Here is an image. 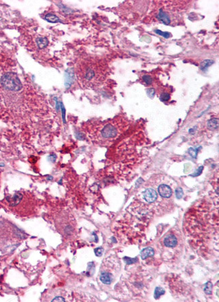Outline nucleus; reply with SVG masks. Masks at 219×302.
Returning a JSON list of instances; mask_svg holds the SVG:
<instances>
[{
    "mask_svg": "<svg viewBox=\"0 0 219 302\" xmlns=\"http://www.w3.org/2000/svg\"><path fill=\"white\" fill-rule=\"evenodd\" d=\"M76 76L82 87L94 88L101 85L107 75V66L103 62L93 58L80 61L76 66Z\"/></svg>",
    "mask_w": 219,
    "mask_h": 302,
    "instance_id": "obj_1",
    "label": "nucleus"
},
{
    "mask_svg": "<svg viewBox=\"0 0 219 302\" xmlns=\"http://www.w3.org/2000/svg\"><path fill=\"white\" fill-rule=\"evenodd\" d=\"M2 205L7 210L19 217H31L39 210V201L27 191H18L5 197Z\"/></svg>",
    "mask_w": 219,
    "mask_h": 302,
    "instance_id": "obj_2",
    "label": "nucleus"
},
{
    "mask_svg": "<svg viewBox=\"0 0 219 302\" xmlns=\"http://www.w3.org/2000/svg\"><path fill=\"white\" fill-rule=\"evenodd\" d=\"M128 126V123L124 118H117L93 126L89 130L90 137L99 143H109L117 139L125 131Z\"/></svg>",
    "mask_w": 219,
    "mask_h": 302,
    "instance_id": "obj_3",
    "label": "nucleus"
},
{
    "mask_svg": "<svg viewBox=\"0 0 219 302\" xmlns=\"http://www.w3.org/2000/svg\"><path fill=\"white\" fill-rule=\"evenodd\" d=\"M55 225L59 232L64 237H70L76 230V222L70 214L64 211L57 216Z\"/></svg>",
    "mask_w": 219,
    "mask_h": 302,
    "instance_id": "obj_4",
    "label": "nucleus"
},
{
    "mask_svg": "<svg viewBox=\"0 0 219 302\" xmlns=\"http://www.w3.org/2000/svg\"><path fill=\"white\" fill-rule=\"evenodd\" d=\"M175 10V8H173V6L171 7L164 6L157 11L156 18L165 25H173V23L176 22L180 16V12Z\"/></svg>",
    "mask_w": 219,
    "mask_h": 302,
    "instance_id": "obj_5",
    "label": "nucleus"
},
{
    "mask_svg": "<svg viewBox=\"0 0 219 302\" xmlns=\"http://www.w3.org/2000/svg\"><path fill=\"white\" fill-rule=\"evenodd\" d=\"M1 84L9 91H18L22 89V85L18 76L14 73H6L1 78Z\"/></svg>",
    "mask_w": 219,
    "mask_h": 302,
    "instance_id": "obj_6",
    "label": "nucleus"
},
{
    "mask_svg": "<svg viewBox=\"0 0 219 302\" xmlns=\"http://www.w3.org/2000/svg\"><path fill=\"white\" fill-rule=\"evenodd\" d=\"M144 199L148 203H152L157 199V193L153 189H147L145 190L142 194Z\"/></svg>",
    "mask_w": 219,
    "mask_h": 302,
    "instance_id": "obj_7",
    "label": "nucleus"
},
{
    "mask_svg": "<svg viewBox=\"0 0 219 302\" xmlns=\"http://www.w3.org/2000/svg\"><path fill=\"white\" fill-rule=\"evenodd\" d=\"M158 191L159 195L161 197H165V198H169L172 196V190L171 187L166 185H161L158 187Z\"/></svg>",
    "mask_w": 219,
    "mask_h": 302,
    "instance_id": "obj_8",
    "label": "nucleus"
},
{
    "mask_svg": "<svg viewBox=\"0 0 219 302\" xmlns=\"http://www.w3.org/2000/svg\"><path fill=\"white\" fill-rule=\"evenodd\" d=\"M164 244L167 247H175L177 245V237L173 235H168L164 239Z\"/></svg>",
    "mask_w": 219,
    "mask_h": 302,
    "instance_id": "obj_9",
    "label": "nucleus"
},
{
    "mask_svg": "<svg viewBox=\"0 0 219 302\" xmlns=\"http://www.w3.org/2000/svg\"><path fill=\"white\" fill-rule=\"evenodd\" d=\"M113 279V276L109 272H102L100 276V280L105 285H110Z\"/></svg>",
    "mask_w": 219,
    "mask_h": 302,
    "instance_id": "obj_10",
    "label": "nucleus"
},
{
    "mask_svg": "<svg viewBox=\"0 0 219 302\" xmlns=\"http://www.w3.org/2000/svg\"><path fill=\"white\" fill-rule=\"evenodd\" d=\"M73 77H74V72L72 68H70L67 70L66 72V85L67 87H69L73 83Z\"/></svg>",
    "mask_w": 219,
    "mask_h": 302,
    "instance_id": "obj_11",
    "label": "nucleus"
},
{
    "mask_svg": "<svg viewBox=\"0 0 219 302\" xmlns=\"http://www.w3.org/2000/svg\"><path fill=\"white\" fill-rule=\"evenodd\" d=\"M154 254V251L152 247H147V248L142 249L141 252H140V256H141V258L142 260H145V259H146L147 258L151 257L153 256Z\"/></svg>",
    "mask_w": 219,
    "mask_h": 302,
    "instance_id": "obj_12",
    "label": "nucleus"
},
{
    "mask_svg": "<svg viewBox=\"0 0 219 302\" xmlns=\"http://www.w3.org/2000/svg\"><path fill=\"white\" fill-rule=\"evenodd\" d=\"M207 127L209 130H215L218 127V120L217 118H212L207 122Z\"/></svg>",
    "mask_w": 219,
    "mask_h": 302,
    "instance_id": "obj_13",
    "label": "nucleus"
},
{
    "mask_svg": "<svg viewBox=\"0 0 219 302\" xmlns=\"http://www.w3.org/2000/svg\"><path fill=\"white\" fill-rule=\"evenodd\" d=\"M214 62H214L213 60L207 59V60H205L203 62H202L200 65V69L202 71H205L207 70V69H208V67H210L212 64H213Z\"/></svg>",
    "mask_w": 219,
    "mask_h": 302,
    "instance_id": "obj_14",
    "label": "nucleus"
},
{
    "mask_svg": "<svg viewBox=\"0 0 219 302\" xmlns=\"http://www.w3.org/2000/svg\"><path fill=\"white\" fill-rule=\"evenodd\" d=\"M45 20H47L49 22L55 23V22H58L60 21V20H59V18L58 17V16H55L53 14H51V13L47 14V15L45 16Z\"/></svg>",
    "mask_w": 219,
    "mask_h": 302,
    "instance_id": "obj_15",
    "label": "nucleus"
},
{
    "mask_svg": "<svg viewBox=\"0 0 219 302\" xmlns=\"http://www.w3.org/2000/svg\"><path fill=\"white\" fill-rule=\"evenodd\" d=\"M37 44L39 48L43 49L48 45V41L45 37H39L37 39Z\"/></svg>",
    "mask_w": 219,
    "mask_h": 302,
    "instance_id": "obj_16",
    "label": "nucleus"
},
{
    "mask_svg": "<svg viewBox=\"0 0 219 302\" xmlns=\"http://www.w3.org/2000/svg\"><path fill=\"white\" fill-rule=\"evenodd\" d=\"M165 290H164L163 288H161V287H156V288L155 289V291H154V298H155L156 299L159 298L162 295H163L164 293H165Z\"/></svg>",
    "mask_w": 219,
    "mask_h": 302,
    "instance_id": "obj_17",
    "label": "nucleus"
},
{
    "mask_svg": "<svg viewBox=\"0 0 219 302\" xmlns=\"http://www.w3.org/2000/svg\"><path fill=\"white\" fill-rule=\"evenodd\" d=\"M212 290H213V284H212V282L210 281L207 282L204 289V292H205V293H206L207 295H210L212 293Z\"/></svg>",
    "mask_w": 219,
    "mask_h": 302,
    "instance_id": "obj_18",
    "label": "nucleus"
},
{
    "mask_svg": "<svg viewBox=\"0 0 219 302\" xmlns=\"http://www.w3.org/2000/svg\"><path fill=\"white\" fill-rule=\"evenodd\" d=\"M170 95L168 93H163L160 96V99L162 101H168L170 99Z\"/></svg>",
    "mask_w": 219,
    "mask_h": 302,
    "instance_id": "obj_19",
    "label": "nucleus"
},
{
    "mask_svg": "<svg viewBox=\"0 0 219 302\" xmlns=\"http://www.w3.org/2000/svg\"><path fill=\"white\" fill-rule=\"evenodd\" d=\"M142 80L146 85H151L152 83V78L150 75H144L142 77Z\"/></svg>",
    "mask_w": 219,
    "mask_h": 302,
    "instance_id": "obj_20",
    "label": "nucleus"
},
{
    "mask_svg": "<svg viewBox=\"0 0 219 302\" xmlns=\"http://www.w3.org/2000/svg\"><path fill=\"white\" fill-rule=\"evenodd\" d=\"M175 195L177 199H181L183 195V191L182 188H177V189L175 190Z\"/></svg>",
    "mask_w": 219,
    "mask_h": 302,
    "instance_id": "obj_21",
    "label": "nucleus"
},
{
    "mask_svg": "<svg viewBox=\"0 0 219 302\" xmlns=\"http://www.w3.org/2000/svg\"><path fill=\"white\" fill-rule=\"evenodd\" d=\"M124 260L128 265H130L132 264L135 263V261H137V258H128V257H125V258H124Z\"/></svg>",
    "mask_w": 219,
    "mask_h": 302,
    "instance_id": "obj_22",
    "label": "nucleus"
},
{
    "mask_svg": "<svg viewBox=\"0 0 219 302\" xmlns=\"http://www.w3.org/2000/svg\"><path fill=\"white\" fill-rule=\"evenodd\" d=\"M198 151V149H193V148H190L189 149V154L190 155H191L193 158H196V157L197 156V151Z\"/></svg>",
    "mask_w": 219,
    "mask_h": 302,
    "instance_id": "obj_23",
    "label": "nucleus"
},
{
    "mask_svg": "<svg viewBox=\"0 0 219 302\" xmlns=\"http://www.w3.org/2000/svg\"><path fill=\"white\" fill-rule=\"evenodd\" d=\"M156 32L157 34L163 35V36L165 37V38H169V37L171 36V34H170L169 33H168V32H165V33H164V32L161 31V30H156Z\"/></svg>",
    "mask_w": 219,
    "mask_h": 302,
    "instance_id": "obj_24",
    "label": "nucleus"
},
{
    "mask_svg": "<svg viewBox=\"0 0 219 302\" xmlns=\"http://www.w3.org/2000/svg\"><path fill=\"white\" fill-rule=\"evenodd\" d=\"M94 252L97 256H101L103 252V249L102 247H98V248L95 249Z\"/></svg>",
    "mask_w": 219,
    "mask_h": 302,
    "instance_id": "obj_25",
    "label": "nucleus"
},
{
    "mask_svg": "<svg viewBox=\"0 0 219 302\" xmlns=\"http://www.w3.org/2000/svg\"><path fill=\"white\" fill-rule=\"evenodd\" d=\"M147 94L148 95V96L150 97H153L154 96V95H155V91H154V89L151 88V89H148L147 90Z\"/></svg>",
    "mask_w": 219,
    "mask_h": 302,
    "instance_id": "obj_26",
    "label": "nucleus"
}]
</instances>
